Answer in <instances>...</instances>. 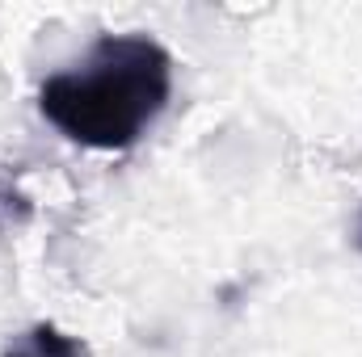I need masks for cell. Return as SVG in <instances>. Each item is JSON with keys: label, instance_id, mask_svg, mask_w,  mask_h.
Listing matches in <instances>:
<instances>
[{"label": "cell", "instance_id": "obj_4", "mask_svg": "<svg viewBox=\"0 0 362 357\" xmlns=\"http://www.w3.org/2000/svg\"><path fill=\"white\" fill-rule=\"evenodd\" d=\"M354 244L362 248V210H358V223H354Z\"/></svg>", "mask_w": 362, "mask_h": 357}, {"label": "cell", "instance_id": "obj_1", "mask_svg": "<svg viewBox=\"0 0 362 357\" xmlns=\"http://www.w3.org/2000/svg\"><path fill=\"white\" fill-rule=\"evenodd\" d=\"M173 97V55L148 34H105L38 89L42 118L93 152L135 147Z\"/></svg>", "mask_w": 362, "mask_h": 357}, {"label": "cell", "instance_id": "obj_2", "mask_svg": "<svg viewBox=\"0 0 362 357\" xmlns=\"http://www.w3.org/2000/svg\"><path fill=\"white\" fill-rule=\"evenodd\" d=\"M4 357H85V349H81L72 337H64L59 328L38 324V328L25 332V341H21L17 349H8Z\"/></svg>", "mask_w": 362, "mask_h": 357}, {"label": "cell", "instance_id": "obj_3", "mask_svg": "<svg viewBox=\"0 0 362 357\" xmlns=\"http://www.w3.org/2000/svg\"><path fill=\"white\" fill-rule=\"evenodd\" d=\"M25 219H30V198L0 173V231L4 227H21Z\"/></svg>", "mask_w": 362, "mask_h": 357}]
</instances>
